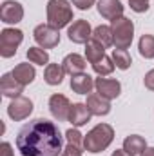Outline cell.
<instances>
[{"mask_svg": "<svg viewBox=\"0 0 154 156\" xmlns=\"http://www.w3.org/2000/svg\"><path fill=\"white\" fill-rule=\"evenodd\" d=\"M16 149L22 156H60L62 133L56 123L37 118L26 123L16 136Z\"/></svg>", "mask_w": 154, "mask_h": 156, "instance_id": "1", "label": "cell"}, {"mask_svg": "<svg viewBox=\"0 0 154 156\" xmlns=\"http://www.w3.org/2000/svg\"><path fill=\"white\" fill-rule=\"evenodd\" d=\"M114 140V129L109 123H98L83 136V149L87 153H102L105 151Z\"/></svg>", "mask_w": 154, "mask_h": 156, "instance_id": "2", "label": "cell"}, {"mask_svg": "<svg viewBox=\"0 0 154 156\" xmlns=\"http://www.w3.org/2000/svg\"><path fill=\"white\" fill-rule=\"evenodd\" d=\"M73 20V7L67 0H49L47 2V24L56 29L69 26Z\"/></svg>", "mask_w": 154, "mask_h": 156, "instance_id": "3", "label": "cell"}, {"mask_svg": "<svg viewBox=\"0 0 154 156\" xmlns=\"http://www.w3.org/2000/svg\"><path fill=\"white\" fill-rule=\"evenodd\" d=\"M113 29V38H114L116 49H129L132 38H134V24L127 16H120L111 22Z\"/></svg>", "mask_w": 154, "mask_h": 156, "instance_id": "4", "label": "cell"}, {"mask_svg": "<svg viewBox=\"0 0 154 156\" xmlns=\"http://www.w3.org/2000/svg\"><path fill=\"white\" fill-rule=\"evenodd\" d=\"M24 40V33L15 27H5L0 33V55L2 58H11L16 55L18 45Z\"/></svg>", "mask_w": 154, "mask_h": 156, "instance_id": "5", "label": "cell"}, {"mask_svg": "<svg viewBox=\"0 0 154 156\" xmlns=\"http://www.w3.org/2000/svg\"><path fill=\"white\" fill-rule=\"evenodd\" d=\"M60 29L53 27L51 24H40L35 27L33 31V37H35V42L38 44L40 47L44 49H53L60 44Z\"/></svg>", "mask_w": 154, "mask_h": 156, "instance_id": "6", "label": "cell"}, {"mask_svg": "<svg viewBox=\"0 0 154 156\" xmlns=\"http://www.w3.org/2000/svg\"><path fill=\"white\" fill-rule=\"evenodd\" d=\"M33 113V102L26 96H16L7 105V115L15 122H22Z\"/></svg>", "mask_w": 154, "mask_h": 156, "instance_id": "7", "label": "cell"}, {"mask_svg": "<svg viewBox=\"0 0 154 156\" xmlns=\"http://www.w3.org/2000/svg\"><path fill=\"white\" fill-rule=\"evenodd\" d=\"M67 37L73 44H87L89 40L93 38V29H91V24L83 18L75 20L73 26H69L67 29Z\"/></svg>", "mask_w": 154, "mask_h": 156, "instance_id": "8", "label": "cell"}, {"mask_svg": "<svg viewBox=\"0 0 154 156\" xmlns=\"http://www.w3.org/2000/svg\"><path fill=\"white\" fill-rule=\"evenodd\" d=\"M24 18V7L20 2L5 0L0 7V20L4 24H18Z\"/></svg>", "mask_w": 154, "mask_h": 156, "instance_id": "9", "label": "cell"}, {"mask_svg": "<svg viewBox=\"0 0 154 156\" xmlns=\"http://www.w3.org/2000/svg\"><path fill=\"white\" fill-rule=\"evenodd\" d=\"M71 102L67 100V96L64 94H53L49 98V109H51V115L54 116V120L58 122H65L69 118V111H71Z\"/></svg>", "mask_w": 154, "mask_h": 156, "instance_id": "10", "label": "cell"}, {"mask_svg": "<svg viewBox=\"0 0 154 156\" xmlns=\"http://www.w3.org/2000/svg\"><path fill=\"white\" fill-rule=\"evenodd\" d=\"M94 89H96V93H100L103 98H107V100H114L120 96V93H121V83L118 82V80H113V78H96L94 80Z\"/></svg>", "mask_w": 154, "mask_h": 156, "instance_id": "11", "label": "cell"}, {"mask_svg": "<svg viewBox=\"0 0 154 156\" xmlns=\"http://www.w3.org/2000/svg\"><path fill=\"white\" fill-rule=\"evenodd\" d=\"M87 109L91 111V115L94 116H105L111 113V100L103 98L100 93H91L87 94Z\"/></svg>", "mask_w": 154, "mask_h": 156, "instance_id": "12", "label": "cell"}, {"mask_svg": "<svg viewBox=\"0 0 154 156\" xmlns=\"http://www.w3.org/2000/svg\"><path fill=\"white\" fill-rule=\"evenodd\" d=\"M0 93L7 98H16V96H22L24 85L13 76V73H5L0 78Z\"/></svg>", "mask_w": 154, "mask_h": 156, "instance_id": "13", "label": "cell"}, {"mask_svg": "<svg viewBox=\"0 0 154 156\" xmlns=\"http://www.w3.org/2000/svg\"><path fill=\"white\" fill-rule=\"evenodd\" d=\"M98 13L107 18V20H116L123 16V5L120 0H98Z\"/></svg>", "mask_w": 154, "mask_h": 156, "instance_id": "14", "label": "cell"}, {"mask_svg": "<svg viewBox=\"0 0 154 156\" xmlns=\"http://www.w3.org/2000/svg\"><path fill=\"white\" fill-rule=\"evenodd\" d=\"M91 111L87 109L85 104H73L71 105V111H69V118L67 122H71L75 127H82L85 125L87 122H91Z\"/></svg>", "mask_w": 154, "mask_h": 156, "instance_id": "15", "label": "cell"}, {"mask_svg": "<svg viewBox=\"0 0 154 156\" xmlns=\"http://www.w3.org/2000/svg\"><path fill=\"white\" fill-rule=\"evenodd\" d=\"M62 67H64V71L67 73V75H80V73H83L85 71V58L83 56H80L76 53H71V55H67L64 60H62Z\"/></svg>", "mask_w": 154, "mask_h": 156, "instance_id": "16", "label": "cell"}, {"mask_svg": "<svg viewBox=\"0 0 154 156\" xmlns=\"http://www.w3.org/2000/svg\"><path fill=\"white\" fill-rule=\"evenodd\" d=\"M93 87H94V80L87 73L73 75V78H71V89L78 94H91Z\"/></svg>", "mask_w": 154, "mask_h": 156, "instance_id": "17", "label": "cell"}, {"mask_svg": "<svg viewBox=\"0 0 154 156\" xmlns=\"http://www.w3.org/2000/svg\"><path fill=\"white\" fill-rule=\"evenodd\" d=\"M145 149H147V142H145V138L140 136V134H131V136H127V138L123 140V151H125L127 154L138 156V154H142Z\"/></svg>", "mask_w": 154, "mask_h": 156, "instance_id": "18", "label": "cell"}, {"mask_svg": "<svg viewBox=\"0 0 154 156\" xmlns=\"http://www.w3.org/2000/svg\"><path fill=\"white\" fill-rule=\"evenodd\" d=\"M13 76L16 78L24 87L26 85H29V83H33V80L37 76V71H35V67L31 66V64H27V62H24V64H18L13 71Z\"/></svg>", "mask_w": 154, "mask_h": 156, "instance_id": "19", "label": "cell"}, {"mask_svg": "<svg viewBox=\"0 0 154 156\" xmlns=\"http://www.w3.org/2000/svg\"><path fill=\"white\" fill-rule=\"evenodd\" d=\"M64 75H65V71H64L62 64H47L45 71H44V80L49 85H60L64 82Z\"/></svg>", "mask_w": 154, "mask_h": 156, "instance_id": "20", "label": "cell"}, {"mask_svg": "<svg viewBox=\"0 0 154 156\" xmlns=\"http://www.w3.org/2000/svg\"><path fill=\"white\" fill-rule=\"evenodd\" d=\"M93 40H96V42L102 44L103 47L114 45V38H113V29H111V26H98V27L93 31Z\"/></svg>", "mask_w": 154, "mask_h": 156, "instance_id": "21", "label": "cell"}, {"mask_svg": "<svg viewBox=\"0 0 154 156\" xmlns=\"http://www.w3.org/2000/svg\"><path fill=\"white\" fill-rule=\"evenodd\" d=\"M103 56H105V47H103L102 44H98L96 40H93V38L85 44V58H87L91 64L98 62V60L103 58Z\"/></svg>", "mask_w": 154, "mask_h": 156, "instance_id": "22", "label": "cell"}, {"mask_svg": "<svg viewBox=\"0 0 154 156\" xmlns=\"http://www.w3.org/2000/svg\"><path fill=\"white\" fill-rule=\"evenodd\" d=\"M27 60L37 66H47L49 64V53L44 47H29L27 49Z\"/></svg>", "mask_w": 154, "mask_h": 156, "instance_id": "23", "label": "cell"}, {"mask_svg": "<svg viewBox=\"0 0 154 156\" xmlns=\"http://www.w3.org/2000/svg\"><path fill=\"white\" fill-rule=\"evenodd\" d=\"M111 58H113L114 66L118 67V69H121V71L129 69V67H131V64H132V58H131V55H129V51H127V49H114Z\"/></svg>", "mask_w": 154, "mask_h": 156, "instance_id": "24", "label": "cell"}, {"mask_svg": "<svg viewBox=\"0 0 154 156\" xmlns=\"http://www.w3.org/2000/svg\"><path fill=\"white\" fill-rule=\"evenodd\" d=\"M114 62H113V58H109L107 55L103 56V58H100L98 62H94L93 64V69H94V73L98 75V76H107V75H111L113 71H114Z\"/></svg>", "mask_w": 154, "mask_h": 156, "instance_id": "25", "label": "cell"}, {"mask_svg": "<svg viewBox=\"0 0 154 156\" xmlns=\"http://www.w3.org/2000/svg\"><path fill=\"white\" fill-rule=\"evenodd\" d=\"M138 51L143 58H154V37L152 35H143L138 42Z\"/></svg>", "mask_w": 154, "mask_h": 156, "instance_id": "26", "label": "cell"}, {"mask_svg": "<svg viewBox=\"0 0 154 156\" xmlns=\"http://www.w3.org/2000/svg\"><path fill=\"white\" fill-rule=\"evenodd\" d=\"M65 140H67V144H73V145H78V147L83 145V136L80 134L78 129H69L65 133Z\"/></svg>", "mask_w": 154, "mask_h": 156, "instance_id": "27", "label": "cell"}, {"mask_svg": "<svg viewBox=\"0 0 154 156\" xmlns=\"http://www.w3.org/2000/svg\"><path fill=\"white\" fill-rule=\"evenodd\" d=\"M129 5L136 13H145L149 9V0H129Z\"/></svg>", "mask_w": 154, "mask_h": 156, "instance_id": "28", "label": "cell"}, {"mask_svg": "<svg viewBox=\"0 0 154 156\" xmlns=\"http://www.w3.org/2000/svg\"><path fill=\"white\" fill-rule=\"evenodd\" d=\"M60 156H82V147L73 145V144H67V147L62 151Z\"/></svg>", "mask_w": 154, "mask_h": 156, "instance_id": "29", "label": "cell"}, {"mask_svg": "<svg viewBox=\"0 0 154 156\" xmlns=\"http://www.w3.org/2000/svg\"><path fill=\"white\" fill-rule=\"evenodd\" d=\"M73 2V5H76L80 11H85V9H89V7H93V4L96 2V0H71Z\"/></svg>", "mask_w": 154, "mask_h": 156, "instance_id": "30", "label": "cell"}, {"mask_svg": "<svg viewBox=\"0 0 154 156\" xmlns=\"http://www.w3.org/2000/svg\"><path fill=\"white\" fill-rule=\"evenodd\" d=\"M0 156H15V151H13V147H11L9 142H2V145H0Z\"/></svg>", "mask_w": 154, "mask_h": 156, "instance_id": "31", "label": "cell"}, {"mask_svg": "<svg viewBox=\"0 0 154 156\" xmlns=\"http://www.w3.org/2000/svg\"><path fill=\"white\" fill-rule=\"evenodd\" d=\"M143 83H145V87L149 89V91H154V69H151L145 78H143Z\"/></svg>", "mask_w": 154, "mask_h": 156, "instance_id": "32", "label": "cell"}, {"mask_svg": "<svg viewBox=\"0 0 154 156\" xmlns=\"http://www.w3.org/2000/svg\"><path fill=\"white\" fill-rule=\"evenodd\" d=\"M140 156H154V147H147V149H145Z\"/></svg>", "mask_w": 154, "mask_h": 156, "instance_id": "33", "label": "cell"}, {"mask_svg": "<svg viewBox=\"0 0 154 156\" xmlns=\"http://www.w3.org/2000/svg\"><path fill=\"white\" fill-rule=\"evenodd\" d=\"M111 156H131V154H127L123 149H116V151H114V153H113Z\"/></svg>", "mask_w": 154, "mask_h": 156, "instance_id": "34", "label": "cell"}]
</instances>
